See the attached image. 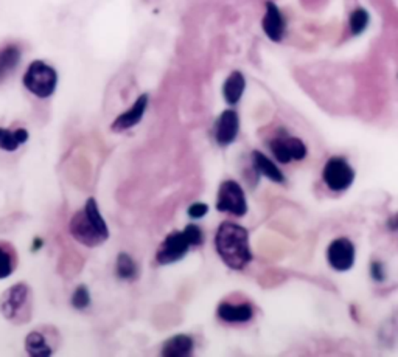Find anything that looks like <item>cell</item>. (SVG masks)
Returning a JSON list of instances; mask_svg holds the SVG:
<instances>
[{
	"instance_id": "6da1fadb",
	"label": "cell",
	"mask_w": 398,
	"mask_h": 357,
	"mask_svg": "<svg viewBox=\"0 0 398 357\" xmlns=\"http://www.w3.org/2000/svg\"><path fill=\"white\" fill-rule=\"evenodd\" d=\"M215 249L223 263L234 270H243L252 261L249 233L234 222H223L215 235Z\"/></svg>"
},
{
	"instance_id": "7a4b0ae2",
	"label": "cell",
	"mask_w": 398,
	"mask_h": 357,
	"mask_svg": "<svg viewBox=\"0 0 398 357\" xmlns=\"http://www.w3.org/2000/svg\"><path fill=\"white\" fill-rule=\"evenodd\" d=\"M69 230L76 241L86 247H98L109 238V229L93 198H89L82 210L76 211L69 222Z\"/></svg>"
},
{
	"instance_id": "3957f363",
	"label": "cell",
	"mask_w": 398,
	"mask_h": 357,
	"mask_svg": "<svg viewBox=\"0 0 398 357\" xmlns=\"http://www.w3.org/2000/svg\"><path fill=\"white\" fill-rule=\"evenodd\" d=\"M58 73L44 61H34L28 65L23 75V86L38 98H49L56 91Z\"/></svg>"
},
{
	"instance_id": "277c9868",
	"label": "cell",
	"mask_w": 398,
	"mask_h": 357,
	"mask_svg": "<svg viewBox=\"0 0 398 357\" xmlns=\"http://www.w3.org/2000/svg\"><path fill=\"white\" fill-rule=\"evenodd\" d=\"M217 210L230 213L234 216H245L247 213V202L245 192L239 182L224 181L218 188Z\"/></svg>"
},
{
	"instance_id": "5b68a950",
	"label": "cell",
	"mask_w": 398,
	"mask_h": 357,
	"mask_svg": "<svg viewBox=\"0 0 398 357\" xmlns=\"http://www.w3.org/2000/svg\"><path fill=\"white\" fill-rule=\"evenodd\" d=\"M322 178L333 192H346L355 181V171L344 157H331L324 166Z\"/></svg>"
},
{
	"instance_id": "8992f818",
	"label": "cell",
	"mask_w": 398,
	"mask_h": 357,
	"mask_svg": "<svg viewBox=\"0 0 398 357\" xmlns=\"http://www.w3.org/2000/svg\"><path fill=\"white\" fill-rule=\"evenodd\" d=\"M190 247H192V242H190L186 231H173L160 244L156 253V261L162 266L173 264L186 257Z\"/></svg>"
},
{
	"instance_id": "52a82bcc",
	"label": "cell",
	"mask_w": 398,
	"mask_h": 357,
	"mask_svg": "<svg viewBox=\"0 0 398 357\" xmlns=\"http://www.w3.org/2000/svg\"><path fill=\"white\" fill-rule=\"evenodd\" d=\"M30 299V288L25 283L11 286L0 297V312L7 320H17L22 315Z\"/></svg>"
},
{
	"instance_id": "ba28073f",
	"label": "cell",
	"mask_w": 398,
	"mask_h": 357,
	"mask_svg": "<svg viewBox=\"0 0 398 357\" xmlns=\"http://www.w3.org/2000/svg\"><path fill=\"white\" fill-rule=\"evenodd\" d=\"M271 151L277 162L289 163L293 160H304L307 157V146L297 137H278L271 141Z\"/></svg>"
},
{
	"instance_id": "9c48e42d",
	"label": "cell",
	"mask_w": 398,
	"mask_h": 357,
	"mask_svg": "<svg viewBox=\"0 0 398 357\" xmlns=\"http://www.w3.org/2000/svg\"><path fill=\"white\" fill-rule=\"evenodd\" d=\"M355 246L347 238H338L327 249V260L330 266L338 272H346L352 269L355 263Z\"/></svg>"
},
{
	"instance_id": "30bf717a",
	"label": "cell",
	"mask_w": 398,
	"mask_h": 357,
	"mask_svg": "<svg viewBox=\"0 0 398 357\" xmlns=\"http://www.w3.org/2000/svg\"><path fill=\"white\" fill-rule=\"evenodd\" d=\"M261 27L272 43H282L285 32H287V21H285L280 8L272 0L266 2V13L261 21Z\"/></svg>"
},
{
	"instance_id": "8fae6325",
	"label": "cell",
	"mask_w": 398,
	"mask_h": 357,
	"mask_svg": "<svg viewBox=\"0 0 398 357\" xmlns=\"http://www.w3.org/2000/svg\"><path fill=\"white\" fill-rule=\"evenodd\" d=\"M240 130V117L235 111H224L217 120L215 140L219 146H228L234 143Z\"/></svg>"
},
{
	"instance_id": "7c38bea8",
	"label": "cell",
	"mask_w": 398,
	"mask_h": 357,
	"mask_svg": "<svg viewBox=\"0 0 398 357\" xmlns=\"http://www.w3.org/2000/svg\"><path fill=\"white\" fill-rule=\"evenodd\" d=\"M148 106V95H140V97L135 100V103L129 107L128 111H124L122 115H118L114 123H112V130L115 133H122V130L131 129L135 124L140 123L142 117H144L145 111Z\"/></svg>"
},
{
	"instance_id": "4fadbf2b",
	"label": "cell",
	"mask_w": 398,
	"mask_h": 357,
	"mask_svg": "<svg viewBox=\"0 0 398 357\" xmlns=\"http://www.w3.org/2000/svg\"><path fill=\"white\" fill-rule=\"evenodd\" d=\"M218 317L228 323H246L252 319L254 311L249 303H219L217 309Z\"/></svg>"
},
{
	"instance_id": "5bb4252c",
	"label": "cell",
	"mask_w": 398,
	"mask_h": 357,
	"mask_svg": "<svg viewBox=\"0 0 398 357\" xmlns=\"http://www.w3.org/2000/svg\"><path fill=\"white\" fill-rule=\"evenodd\" d=\"M245 89H246L245 75H243L239 70L232 71V73L228 76V80L224 81V86H223V95H224L225 103L230 106H235L241 100L243 93H245Z\"/></svg>"
},
{
	"instance_id": "9a60e30c",
	"label": "cell",
	"mask_w": 398,
	"mask_h": 357,
	"mask_svg": "<svg viewBox=\"0 0 398 357\" xmlns=\"http://www.w3.org/2000/svg\"><path fill=\"white\" fill-rule=\"evenodd\" d=\"M193 338L186 334H177L168 338L162 347V356L165 357H187L193 353Z\"/></svg>"
},
{
	"instance_id": "2e32d148",
	"label": "cell",
	"mask_w": 398,
	"mask_h": 357,
	"mask_svg": "<svg viewBox=\"0 0 398 357\" xmlns=\"http://www.w3.org/2000/svg\"><path fill=\"white\" fill-rule=\"evenodd\" d=\"M252 162L255 170H257L260 174H263L265 177H268L269 181L276 183H283L285 176L283 172L277 168V165L272 162L269 157H266L265 154H261L260 151L252 152Z\"/></svg>"
},
{
	"instance_id": "e0dca14e",
	"label": "cell",
	"mask_w": 398,
	"mask_h": 357,
	"mask_svg": "<svg viewBox=\"0 0 398 357\" xmlns=\"http://www.w3.org/2000/svg\"><path fill=\"white\" fill-rule=\"evenodd\" d=\"M21 62V50L16 45H7L0 49V82L8 78L17 64Z\"/></svg>"
},
{
	"instance_id": "ac0fdd59",
	"label": "cell",
	"mask_w": 398,
	"mask_h": 357,
	"mask_svg": "<svg viewBox=\"0 0 398 357\" xmlns=\"http://www.w3.org/2000/svg\"><path fill=\"white\" fill-rule=\"evenodd\" d=\"M28 140V130L19 128L14 130L0 128V150L13 152Z\"/></svg>"
},
{
	"instance_id": "d6986e66",
	"label": "cell",
	"mask_w": 398,
	"mask_h": 357,
	"mask_svg": "<svg viewBox=\"0 0 398 357\" xmlns=\"http://www.w3.org/2000/svg\"><path fill=\"white\" fill-rule=\"evenodd\" d=\"M25 351L32 357H47L53 354V349L47 343V338L39 331H32L25 337Z\"/></svg>"
},
{
	"instance_id": "ffe728a7",
	"label": "cell",
	"mask_w": 398,
	"mask_h": 357,
	"mask_svg": "<svg viewBox=\"0 0 398 357\" xmlns=\"http://www.w3.org/2000/svg\"><path fill=\"white\" fill-rule=\"evenodd\" d=\"M137 264L128 253H118L115 261V275L123 281H133L137 278Z\"/></svg>"
},
{
	"instance_id": "44dd1931",
	"label": "cell",
	"mask_w": 398,
	"mask_h": 357,
	"mask_svg": "<svg viewBox=\"0 0 398 357\" xmlns=\"http://www.w3.org/2000/svg\"><path fill=\"white\" fill-rule=\"evenodd\" d=\"M371 22V14L367 13L364 8H356L350 13L349 17V27L350 32L353 36H360L366 32V28L369 27Z\"/></svg>"
},
{
	"instance_id": "7402d4cb",
	"label": "cell",
	"mask_w": 398,
	"mask_h": 357,
	"mask_svg": "<svg viewBox=\"0 0 398 357\" xmlns=\"http://www.w3.org/2000/svg\"><path fill=\"white\" fill-rule=\"evenodd\" d=\"M70 301H72V306L75 309L82 311V309H86L89 305H91V292H89V289L86 288L85 284H81L75 289V292L72 295V300Z\"/></svg>"
},
{
	"instance_id": "603a6c76",
	"label": "cell",
	"mask_w": 398,
	"mask_h": 357,
	"mask_svg": "<svg viewBox=\"0 0 398 357\" xmlns=\"http://www.w3.org/2000/svg\"><path fill=\"white\" fill-rule=\"evenodd\" d=\"M14 270V263L7 250L0 247V279L8 278Z\"/></svg>"
},
{
	"instance_id": "cb8c5ba5",
	"label": "cell",
	"mask_w": 398,
	"mask_h": 357,
	"mask_svg": "<svg viewBox=\"0 0 398 357\" xmlns=\"http://www.w3.org/2000/svg\"><path fill=\"white\" fill-rule=\"evenodd\" d=\"M184 231H186V235L188 236L190 242H192V247H198V246H201V244H203L204 236H203V231H201L198 225L188 224L187 227L184 229Z\"/></svg>"
},
{
	"instance_id": "d4e9b609",
	"label": "cell",
	"mask_w": 398,
	"mask_h": 357,
	"mask_svg": "<svg viewBox=\"0 0 398 357\" xmlns=\"http://www.w3.org/2000/svg\"><path fill=\"white\" fill-rule=\"evenodd\" d=\"M207 211H209V205L203 204V202H196L188 207V216L192 219H201L204 218Z\"/></svg>"
},
{
	"instance_id": "484cf974",
	"label": "cell",
	"mask_w": 398,
	"mask_h": 357,
	"mask_svg": "<svg viewBox=\"0 0 398 357\" xmlns=\"http://www.w3.org/2000/svg\"><path fill=\"white\" fill-rule=\"evenodd\" d=\"M371 277L375 279L377 283L384 281L386 270H384V266H383L382 261H372V264H371Z\"/></svg>"
},
{
	"instance_id": "4316f807",
	"label": "cell",
	"mask_w": 398,
	"mask_h": 357,
	"mask_svg": "<svg viewBox=\"0 0 398 357\" xmlns=\"http://www.w3.org/2000/svg\"><path fill=\"white\" fill-rule=\"evenodd\" d=\"M43 244H44V241H43V240H39V238H36V240H34V246H33V250H38V249H41V247H43Z\"/></svg>"
},
{
	"instance_id": "83f0119b",
	"label": "cell",
	"mask_w": 398,
	"mask_h": 357,
	"mask_svg": "<svg viewBox=\"0 0 398 357\" xmlns=\"http://www.w3.org/2000/svg\"><path fill=\"white\" fill-rule=\"evenodd\" d=\"M390 225H392V227H394V229H398V213L395 214L394 218L390 219Z\"/></svg>"
}]
</instances>
